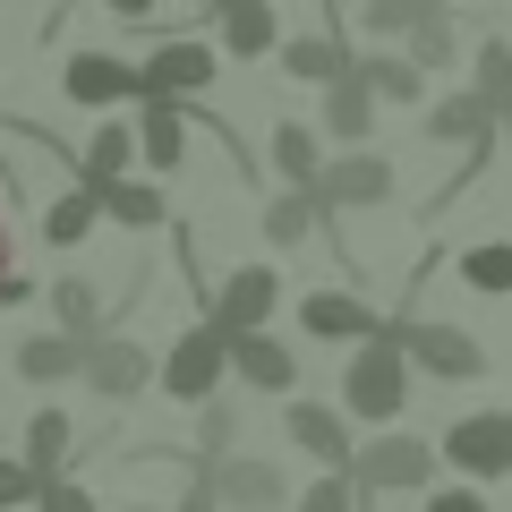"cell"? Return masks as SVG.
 <instances>
[{
    "instance_id": "obj_1",
    "label": "cell",
    "mask_w": 512,
    "mask_h": 512,
    "mask_svg": "<svg viewBox=\"0 0 512 512\" xmlns=\"http://www.w3.org/2000/svg\"><path fill=\"white\" fill-rule=\"evenodd\" d=\"M342 410L350 419H367V427H393L410 410V359H402V342L393 333H359V350H350V367H342Z\"/></svg>"
},
{
    "instance_id": "obj_2",
    "label": "cell",
    "mask_w": 512,
    "mask_h": 512,
    "mask_svg": "<svg viewBox=\"0 0 512 512\" xmlns=\"http://www.w3.org/2000/svg\"><path fill=\"white\" fill-rule=\"evenodd\" d=\"M350 487H359V504L367 495H427V478L444 470V453L427 436H402V427H384L376 444H350Z\"/></svg>"
},
{
    "instance_id": "obj_3",
    "label": "cell",
    "mask_w": 512,
    "mask_h": 512,
    "mask_svg": "<svg viewBox=\"0 0 512 512\" xmlns=\"http://www.w3.org/2000/svg\"><path fill=\"white\" fill-rule=\"evenodd\" d=\"M384 333L402 342V359L419 376H444V384H478L487 376V342L470 325H444V316H384Z\"/></svg>"
},
{
    "instance_id": "obj_4",
    "label": "cell",
    "mask_w": 512,
    "mask_h": 512,
    "mask_svg": "<svg viewBox=\"0 0 512 512\" xmlns=\"http://www.w3.org/2000/svg\"><path fill=\"white\" fill-rule=\"evenodd\" d=\"M308 197H316V222L367 214V205L393 197V163H384V154H367V146H342V154H333V163L308 180Z\"/></svg>"
},
{
    "instance_id": "obj_5",
    "label": "cell",
    "mask_w": 512,
    "mask_h": 512,
    "mask_svg": "<svg viewBox=\"0 0 512 512\" xmlns=\"http://www.w3.org/2000/svg\"><path fill=\"white\" fill-rule=\"evenodd\" d=\"M77 384H86L94 402H137V393H146L154 384V359H146V342H128V333H111V316L103 325L86 333V367H77Z\"/></svg>"
},
{
    "instance_id": "obj_6",
    "label": "cell",
    "mask_w": 512,
    "mask_h": 512,
    "mask_svg": "<svg viewBox=\"0 0 512 512\" xmlns=\"http://www.w3.org/2000/svg\"><path fill=\"white\" fill-rule=\"evenodd\" d=\"M222 376H231V350H222V325H214V316L188 325L180 342L163 350V367H154V384H163L171 402H188V410H197L205 393H222Z\"/></svg>"
},
{
    "instance_id": "obj_7",
    "label": "cell",
    "mask_w": 512,
    "mask_h": 512,
    "mask_svg": "<svg viewBox=\"0 0 512 512\" xmlns=\"http://www.w3.org/2000/svg\"><path fill=\"white\" fill-rule=\"evenodd\" d=\"M436 453L453 461L461 478H487V487L512 478V410H470V419H453Z\"/></svg>"
},
{
    "instance_id": "obj_8",
    "label": "cell",
    "mask_w": 512,
    "mask_h": 512,
    "mask_svg": "<svg viewBox=\"0 0 512 512\" xmlns=\"http://www.w3.org/2000/svg\"><path fill=\"white\" fill-rule=\"evenodd\" d=\"M205 316H214L222 333L274 325V316H282V274H274V265H231V274L214 282V299H205Z\"/></svg>"
},
{
    "instance_id": "obj_9",
    "label": "cell",
    "mask_w": 512,
    "mask_h": 512,
    "mask_svg": "<svg viewBox=\"0 0 512 512\" xmlns=\"http://www.w3.org/2000/svg\"><path fill=\"white\" fill-rule=\"evenodd\" d=\"M214 86V43L197 35H163L146 60H137V94H171V103H188V94Z\"/></svg>"
},
{
    "instance_id": "obj_10",
    "label": "cell",
    "mask_w": 512,
    "mask_h": 512,
    "mask_svg": "<svg viewBox=\"0 0 512 512\" xmlns=\"http://www.w3.org/2000/svg\"><path fill=\"white\" fill-rule=\"evenodd\" d=\"M222 350H231V376L248 384V393H299V350L274 342V325H248V333H222Z\"/></svg>"
},
{
    "instance_id": "obj_11",
    "label": "cell",
    "mask_w": 512,
    "mask_h": 512,
    "mask_svg": "<svg viewBox=\"0 0 512 512\" xmlns=\"http://www.w3.org/2000/svg\"><path fill=\"white\" fill-rule=\"evenodd\" d=\"M60 94L86 103V111H120V103H137V60H120V52H69V60H60Z\"/></svg>"
},
{
    "instance_id": "obj_12",
    "label": "cell",
    "mask_w": 512,
    "mask_h": 512,
    "mask_svg": "<svg viewBox=\"0 0 512 512\" xmlns=\"http://www.w3.org/2000/svg\"><path fill=\"white\" fill-rule=\"evenodd\" d=\"M205 478H214L222 512H282V504H291L282 470H274V461H256V453H214V461H205Z\"/></svg>"
},
{
    "instance_id": "obj_13",
    "label": "cell",
    "mask_w": 512,
    "mask_h": 512,
    "mask_svg": "<svg viewBox=\"0 0 512 512\" xmlns=\"http://www.w3.org/2000/svg\"><path fill=\"white\" fill-rule=\"evenodd\" d=\"M77 367H86V333H26V342H9V376L35 384V393H52V384H77Z\"/></svg>"
},
{
    "instance_id": "obj_14",
    "label": "cell",
    "mask_w": 512,
    "mask_h": 512,
    "mask_svg": "<svg viewBox=\"0 0 512 512\" xmlns=\"http://www.w3.org/2000/svg\"><path fill=\"white\" fill-rule=\"evenodd\" d=\"M137 163L146 171H180L188 163V111L171 94H137Z\"/></svg>"
},
{
    "instance_id": "obj_15",
    "label": "cell",
    "mask_w": 512,
    "mask_h": 512,
    "mask_svg": "<svg viewBox=\"0 0 512 512\" xmlns=\"http://www.w3.org/2000/svg\"><path fill=\"white\" fill-rule=\"evenodd\" d=\"M282 402H291V393H282ZM282 436H291L308 461H325V470L350 461V419L333 402H291V410H282Z\"/></svg>"
},
{
    "instance_id": "obj_16",
    "label": "cell",
    "mask_w": 512,
    "mask_h": 512,
    "mask_svg": "<svg viewBox=\"0 0 512 512\" xmlns=\"http://www.w3.org/2000/svg\"><path fill=\"white\" fill-rule=\"evenodd\" d=\"M367 128H376V94H367L359 60H342V69L325 77V128H316V137H342V146H359Z\"/></svg>"
},
{
    "instance_id": "obj_17",
    "label": "cell",
    "mask_w": 512,
    "mask_h": 512,
    "mask_svg": "<svg viewBox=\"0 0 512 512\" xmlns=\"http://www.w3.org/2000/svg\"><path fill=\"white\" fill-rule=\"evenodd\" d=\"M384 316L367 308L359 291H308L299 299V333H316V342H359V333H376Z\"/></svg>"
},
{
    "instance_id": "obj_18",
    "label": "cell",
    "mask_w": 512,
    "mask_h": 512,
    "mask_svg": "<svg viewBox=\"0 0 512 512\" xmlns=\"http://www.w3.org/2000/svg\"><path fill=\"white\" fill-rule=\"evenodd\" d=\"M214 18H222V52H231V60H265V52L282 43L274 0H222Z\"/></svg>"
},
{
    "instance_id": "obj_19",
    "label": "cell",
    "mask_w": 512,
    "mask_h": 512,
    "mask_svg": "<svg viewBox=\"0 0 512 512\" xmlns=\"http://www.w3.org/2000/svg\"><path fill=\"white\" fill-rule=\"evenodd\" d=\"M94 205H103V222H120V231H163V222H171L163 188H154V180H128V171L94 188Z\"/></svg>"
},
{
    "instance_id": "obj_20",
    "label": "cell",
    "mask_w": 512,
    "mask_h": 512,
    "mask_svg": "<svg viewBox=\"0 0 512 512\" xmlns=\"http://www.w3.org/2000/svg\"><path fill=\"white\" fill-rule=\"evenodd\" d=\"M69 453H77V427H69V410H26V436H18V461L35 478H52V470H69Z\"/></svg>"
},
{
    "instance_id": "obj_21",
    "label": "cell",
    "mask_w": 512,
    "mask_h": 512,
    "mask_svg": "<svg viewBox=\"0 0 512 512\" xmlns=\"http://www.w3.org/2000/svg\"><path fill=\"white\" fill-rule=\"evenodd\" d=\"M470 137H495V103L487 94H444L436 111H427V146H470Z\"/></svg>"
},
{
    "instance_id": "obj_22",
    "label": "cell",
    "mask_w": 512,
    "mask_h": 512,
    "mask_svg": "<svg viewBox=\"0 0 512 512\" xmlns=\"http://www.w3.org/2000/svg\"><path fill=\"white\" fill-rule=\"evenodd\" d=\"M103 222V205H94L86 180H69L52 205H43V248H86V231Z\"/></svg>"
},
{
    "instance_id": "obj_23",
    "label": "cell",
    "mask_w": 512,
    "mask_h": 512,
    "mask_svg": "<svg viewBox=\"0 0 512 512\" xmlns=\"http://www.w3.org/2000/svg\"><path fill=\"white\" fill-rule=\"evenodd\" d=\"M128 163H137V128H120V120H103V128L86 137V146H77V180H86V188L120 180Z\"/></svg>"
},
{
    "instance_id": "obj_24",
    "label": "cell",
    "mask_w": 512,
    "mask_h": 512,
    "mask_svg": "<svg viewBox=\"0 0 512 512\" xmlns=\"http://www.w3.org/2000/svg\"><path fill=\"white\" fill-rule=\"evenodd\" d=\"M359 77H367L376 103H419V94H427V69L410 52H359Z\"/></svg>"
},
{
    "instance_id": "obj_25",
    "label": "cell",
    "mask_w": 512,
    "mask_h": 512,
    "mask_svg": "<svg viewBox=\"0 0 512 512\" xmlns=\"http://www.w3.org/2000/svg\"><path fill=\"white\" fill-rule=\"evenodd\" d=\"M274 52H282V77H299V86H325V77H333V69L350 60V52H342L333 35H282Z\"/></svg>"
},
{
    "instance_id": "obj_26",
    "label": "cell",
    "mask_w": 512,
    "mask_h": 512,
    "mask_svg": "<svg viewBox=\"0 0 512 512\" xmlns=\"http://www.w3.org/2000/svg\"><path fill=\"white\" fill-rule=\"evenodd\" d=\"M43 308H52L60 333H94V325H103V291H94L86 274H60L52 291H43Z\"/></svg>"
},
{
    "instance_id": "obj_27",
    "label": "cell",
    "mask_w": 512,
    "mask_h": 512,
    "mask_svg": "<svg viewBox=\"0 0 512 512\" xmlns=\"http://www.w3.org/2000/svg\"><path fill=\"white\" fill-rule=\"evenodd\" d=\"M274 171H282V188H308L316 171H325L316 128H299V120H282V128H274Z\"/></svg>"
},
{
    "instance_id": "obj_28",
    "label": "cell",
    "mask_w": 512,
    "mask_h": 512,
    "mask_svg": "<svg viewBox=\"0 0 512 512\" xmlns=\"http://www.w3.org/2000/svg\"><path fill=\"white\" fill-rule=\"evenodd\" d=\"M461 282H470L478 299H504L512 291V239H478V248H461Z\"/></svg>"
},
{
    "instance_id": "obj_29",
    "label": "cell",
    "mask_w": 512,
    "mask_h": 512,
    "mask_svg": "<svg viewBox=\"0 0 512 512\" xmlns=\"http://www.w3.org/2000/svg\"><path fill=\"white\" fill-rule=\"evenodd\" d=\"M402 35H410V60H419L427 77H436L444 60H453V18H444V0H427V9L402 26Z\"/></svg>"
},
{
    "instance_id": "obj_30",
    "label": "cell",
    "mask_w": 512,
    "mask_h": 512,
    "mask_svg": "<svg viewBox=\"0 0 512 512\" xmlns=\"http://www.w3.org/2000/svg\"><path fill=\"white\" fill-rule=\"evenodd\" d=\"M256 222H265V239H274V248H299V239L316 231V197H308V188H282Z\"/></svg>"
},
{
    "instance_id": "obj_31",
    "label": "cell",
    "mask_w": 512,
    "mask_h": 512,
    "mask_svg": "<svg viewBox=\"0 0 512 512\" xmlns=\"http://www.w3.org/2000/svg\"><path fill=\"white\" fill-rule=\"evenodd\" d=\"M478 94H487L495 111L512 103V43H504V35H487V43H478Z\"/></svg>"
},
{
    "instance_id": "obj_32",
    "label": "cell",
    "mask_w": 512,
    "mask_h": 512,
    "mask_svg": "<svg viewBox=\"0 0 512 512\" xmlns=\"http://www.w3.org/2000/svg\"><path fill=\"white\" fill-rule=\"evenodd\" d=\"M291 512H359V487H350V470H325V478H308V487H299Z\"/></svg>"
},
{
    "instance_id": "obj_33",
    "label": "cell",
    "mask_w": 512,
    "mask_h": 512,
    "mask_svg": "<svg viewBox=\"0 0 512 512\" xmlns=\"http://www.w3.org/2000/svg\"><path fill=\"white\" fill-rule=\"evenodd\" d=\"M231 436H239V410L222 402V393H205V402H197V444H205V461L231 453Z\"/></svg>"
},
{
    "instance_id": "obj_34",
    "label": "cell",
    "mask_w": 512,
    "mask_h": 512,
    "mask_svg": "<svg viewBox=\"0 0 512 512\" xmlns=\"http://www.w3.org/2000/svg\"><path fill=\"white\" fill-rule=\"evenodd\" d=\"M35 299V282L18 274V231H9V214H0V308H26Z\"/></svg>"
},
{
    "instance_id": "obj_35",
    "label": "cell",
    "mask_w": 512,
    "mask_h": 512,
    "mask_svg": "<svg viewBox=\"0 0 512 512\" xmlns=\"http://www.w3.org/2000/svg\"><path fill=\"white\" fill-rule=\"evenodd\" d=\"M35 512H103V504H94V495L77 487L69 470H52V478H43V487H35Z\"/></svg>"
},
{
    "instance_id": "obj_36",
    "label": "cell",
    "mask_w": 512,
    "mask_h": 512,
    "mask_svg": "<svg viewBox=\"0 0 512 512\" xmlns=\"http://www.w3.org/2000/svg\"><path fill=\"white\" fill-rule=\"evenodd\" d=\"M35 487H43V478L26 470L18 453H0V512H18V504H35Z\"/></svg>"
},
{
    "instance_id": "obj_37",
    "label": "cell",
    "mask_w": 512,
    "mask_h": 512,
    "mask_svg": "<svg viewBox=\"0 0 512 512\" xmlns=\"http://www.w3.org/2000/svg\"><path fill=\"white\" fill-rule=\"evenodd\" d=\"M419 9H427V0H367V35H402Z\"/></svg>"
},
{
    "instance_id": "obj_38",
    "label": "cell",
    "mask_w": 512,
    "mask_h": 512,
    "mask_svg": "<svg viewBox=\"0 0 512 512\" xmlns=\"http://www.w3.org/2000/svg\"><path fill=\"white\" fill-rule=\"evenodd\" d=\"M171 512H222V495H214V478H205V461L188 470V487H180V504Z\"/></svg>"
},
{
    "instance_id": "obj_39",
    "label": "cell",
    "mask_w": 512,
    "mask_h": 512,
    "mask_svg": "<svg viewBox=\"0 0 512 512\" xmlns=\"http://www.w3.org/2000/svg\"><path fill=\"white\" fill-rule=\"evenodd\" d=\"M427 512H487L478 487H427Z\"/></svg>"
},
{
    "instance_id": "obj_40",
    "label": "cell",
    "mask_w": 512,
    "mask_h": 512,
    "mask_svg": "<svg viewBox=\"0 0 512 512\" xmlns=\"http://www.w3.org/2000/svg\"><path fill=\"white\" fill-rule=\"evenodd\" d=\"M103 9H111V18H128V26H146V18H154V0H103Z\"/></svg>"
},
{
    "instance_id": "obj_41",
    "label": "cell",
    "mask_w": 512,
    "mask_h": 512,
    "mask_svg": "<svg viewBox=\"0 0 512 512\" xmlns=\"http://www.w3.org/2000/svg\"><path fill=\"white\" fill-rule=\"evenodd\" d=\"M495 137H504V146H512V103H504V111H495Z\"/></svg>"
},
{
    "instance_id": "obj_42",
    "label": "cell",
    "mask_w": 512,
    "mask_h": 512,
    "mask_svg": "<svg viewBox=\"0 0 512 512\" xmlns=\"http://www.w3.org/2000/svg\"><path fill=\"white\" fill-rule=\"evenodd\" d=\"M188 9H205V18H214V9H222V0H188Z\"/></svg>"
},
{
    "instance_id": "obj_43",
    "label": "cell",
    "mask_w": 512,
    "mask_h": 512,
    "mask_svg": "<svg viewBox=\"0 0 512 512\" xmlns=\"http://www.w3.org/2000/svg\"><path fill=\"white\" fill-rule=\"evenodd\" d=\"M128 512H154V504H128Z\"/></svg>"
},
{
    "instance_id": "obj_44",
    "label": "cell",
    "mask_w": 512,
    "mask_h": 512,
    "mask_svg": "<svg viewBox=\"0 0 512 512\" xmlns=\"http://www.w3.org/2000/svg\"><path fill=\"white\" fill-rule=\"evenodd\" d=\"M444 9H453V0H444Z\"/></svg>"
}]
</instances>
